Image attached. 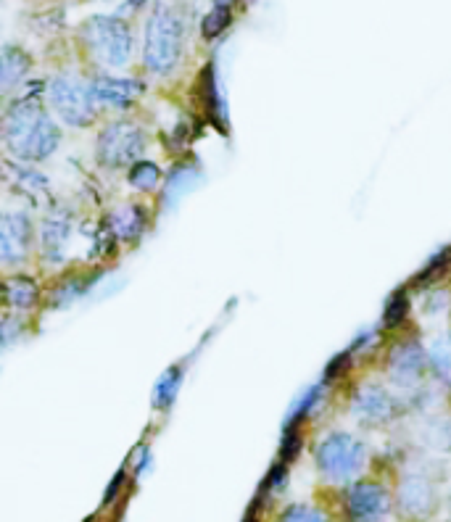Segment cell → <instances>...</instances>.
Segmentation results:
<instances>
[{
	"mask_svg": "<svg viewBox=\"0 0 451 522\" xmlns=\"http://www.w3.org/2000/svg\"><path fill=\"white\" fill-rule=\"evenodd\" d=\"M6 143L22 159H45L59 143V130L37 103H19L6 119Z\"/></svg>",
	"mask_w": 451,
	"mask_h": 522,
	"instance_id": "1",
	"label": "cell"
},
{
	"mask_svg": "<svg viewBox=\"0 0 451 522\" xmlns=\"http://www.w3.org/2000/svg\"><path fill=\"white\" fill-rule=\"evenodd\" d=\"M182 37H185V19L180 11L167 6L156 8L146 29V64L153 72L167 74L175 69L182 53Z\"/></svg>",
	"mask_w": 451,
	"mask_h": 522,
	"instance_id": "2",
	"label": "cell"
},
{
	"mask_svg": "<svg viewBox=\"0 0 451 522\" xmlns=\"http://www.w3.org/2000/svg\"><path fill=\"white\" fill-rule=\"evenodd\" d=\"M85 40L93 48V53L101 61L111 66H122L132 51L130 29L124 27L119 19H106V16H95L85 27Z\"/></svg>",
	"mask_w": 451,
	"mask_h": 522,
	"instance_id": "3",
	"label": "cell"
},
{
	"mask_svg": "<svg viewBox=\"0 0 451 522\" xmlns=\"http://www.w3.org/2000/svg\"><path fill=\"white\" fill-rule=\"evenodd\" d=\"M364 451L362 443H357L351 435L335 433L325 438L317 451V464L320 470L333 480H346L362 467Z\"/></svg>",
	"mask_w": 451,
	"mask_h": 522,
	"instance_id": "4",
	"label": "cell"
},
{
	"mask_svg": "<svg viewBox=\"0 0 451 522\" xmlns=\"http://www.w3.org/2000/svg\"><path fill=\"white\" fill-rule=\"evenodd\" d=\"M140 151H143V135H140L138 127L124 122L111 124L109 130H103L101 143H98L101 161L103 164H111V167L138 159Z\"/></svg>",
	"mask_w": 451,
	"mask_h": 522,
	"instance_id": "5",
	"label": "cell"
},
{
	"mask_svg": "<svg viewBox=\"0 0 451 522\" xmlns=\"http://www.w3.org/2000/svg\"><path fill=\"white\" fill-rule=\"evenodd\" d=\"M51 98L53 106L59 109V114L64 116L69 124H88L90 116H93V103H90V93L72 77H59V80L51 85Z\"/></svg>",
	"mask_w": 451,
	"mask_h": 522,
	"instance_id": "6",
	"label": "cell"
},
{
	"mask_svg": "<svg viewBox=\"0 0 451 522\" xmlns=\"http://www.w3.org/2000/svg\"><path fill=\"white\" fill-rule=\"evenodd\" d=\"M351 522H378L388 515V493L375 483H359L346 499Z\"/></svg>",
	"mask_w": 451,
	"mask_h": 522,
	"instance_id": "7",
	"label": "cell"
},
{
	"mask_svg": "<svg viewBox=\"0 0 451 522\" xmlns=\"http://www.w3.org/2000/svg\"><path fill=\"white\" fill-rule=\"evenodd\" d=\"M399 504L409 517H428L430 509L436 507V496H433L425 480L409 478L404 488H401Z\"/></svg>",
	"mask_w": 451,
	"mask_h": 522,
	"instance_id": "8",
	"label": "cell"
},
{
	"mask_svg": "<svg viewBox=\"0 0 451 522\" xmlns=\"http://www.w3.org/2000/svg\"><path fill=\"white\" fill-rule=\"evenodd\" d=\"M143 90V85L135 80H114V77H98L93 85V95L101 98V101L117 103V106H124L130 103L135 95Z\"/></svg>",
	"mask_w": 451,
	"mask_h": 522,
	"instance_id": "9",
	"label": "cell"
},
{
	"mask_svg": "<svg viewBox=\"0 0 451 522\" xmlns=\"http://www.w3.org/2000/svg\"><path fill=\"white\" fill-rule=\"evenodd\" d=\"M420 367H422V351L415 346H407V348H399L396 356H393V370L401 372V375H420Z\"/></svg>",
	"mask_w": 451,
	"mask_h": 522,
	"instance_id": "10",
	"label": "cell"
},
{
	"mask_svg": "<svg viewBox=\"0 0 451 522\" xmlns=\"http://www.w3.org/2000/svg\"><path fill=\"white\" fill-rule=\"evenodd\" d=\"M6 298L8 304L14 306H32L37 298V288L32 280H11L6 285Z\"/></svg>",
	"mask_w": 451,
	"mask_h": 522,
	"instance_id": "11",
	"label": "cell"
},
{
	"mask_svg": "<svg viewBox=\"0 0 451 522\" xmlns=\"http://www.w3.org/2000/svg\"><path fill=\"white\" fill-rule=\"evenodd\" d=\"M388 409H391V401H388L386 393L380 391H367L362 396V401H357V412L370 414V417H386Z\"/></svg>",
	"mask_w": 451,
	"mask_h": 522,
	"instance_id": "12",
	"label": "cell"
},
{
	"mask_svg": "<svg viewBox=\"0 0 451 522\" xmlns=\"http://www.w3.org/2000/svg\"><path fill=\"white\" fill-rule=\"evenodd\" d=\"M230 24V6L227 3H217L211 8V14L204 19V35L206 37H217L222 29H227Z\"/></svg>",
	"mask_w": 451,
	"mask_h": 522,
	"instance_id": "13",
	"label": "cell"
},
{
	"mask_svg": "<svg viewBox=\"0 0 451 522\" xmlns=\"http://www.w3.org/2000/svg\"><path fill=\"white\" fill-rule=\"evenodd\" d=\"M130 182L140 190H151L153 185L159 182V169H156V164L140 161V164H135V167H132Z\"/></svg>",
	"mask_w": 451,
	"mask_h": 522,
	"instance_id": "14",
	"label": "cell"
},
{
	"mask_svg": "<svg viewBox=\"0 0 451 522\" xmlns=\"http://www.w3.org/2000/svg\"><path fill=\"white\" fill-rule=\"evenodd\" d=\"M180 380H182L180 370H169L167 375L161 377L159 391H156V404H159V406L172 404V401H175V396H177V388H180Z\"/></svg>",
	"mask_w": 451,
	"mask_h": 522,
	"instance_id": "15",
	"label": "cell"
},
{
	"mask_svg": "<svg viewBox=\"0 0 451 522\" xmlns=\"http://www.w3.org/2000/svg\"><path fill=\"white\" fill-rule=\"evenodd\" d=\"M407 312H409V301L404 293H396V296L388 301L386 306V314H383V319H386L388 327H399L404 319H407Z\"/></svg>",
	"mask_w": 451,
	"mask_h": 522,
	"instance_id": "16",
	"label": "cell"
},
{
	"mask_svg": "<svg viewBox=\"0 0 451 522\" xmlns=\"http://www.w3.org/2000/svg\"><path fill=\"white\" fill-rule=\"evenodd\" d=\"M283 522H328L325 517L312 507H291L288 512L283 515Z\"/></svg>",
	"mask_w": 451,
	"mask_h": 522,
	"instance_id": "17",
	"label": "cell"
},
{
	"mask_svg": "<svg viewBox=\"0 0 451 522\" xmlns=\"http://www.w3.org/2000/svg\"><path fill=\"white\" fill-rule=\"evenodd\" d=\"M449 261H451V248H446L444 254H441V256H436V259H433V264H430V267L425 269V272H422L420 277H417V285L428 283L430 277H436L438 272H441V269H446V267H449Z\"/></svg>",
	"mask_w": 451,
	"mask_h": 522,
	"instance_id": "18",
	"label": "cell"
},
{
	"mask_svg": "<svg viewBox=\"0 0 451 522\" xmlns=\"http://www.w3.org/2000/svg\"><path fill=\"white\" fill-rule=\"evenodd\" d=\"M320 396H322V388H312V391L306 393L304 399H301V404L296 406V412H293L291 428H293V422H296V425H299V422H301V417H304V414L309 412V409H312L314 404H317V399H320Z\"/></svg>",
	"mask_w": 451,
	"mask_h": 522,
	"instance_id": "19",
	"label": "cell"
},
{
	"mask_svg": "<svg viewBox=\"0 0 451 522\" xmlns=\"http://www.w3.org/2000/svg\"><path fill=\"white\" fill-rule=\"evenodd\" d=\"M299 449H301L299 433H296V430H288V433H285L283 446H280V454H283V459H293L296 454H299Z\"/></svg>",
	"mask_w": 451,
	"mask_h": 522,
	"instance_id": "20",
	"label": "cell"
},
{
	"mask_svg": "<svg viewBox=\"0 0 451 522\" xmlns=\"http://www.w3.org/2000/svg\"><path fill=\"white\" fill-rule=\"evenodd\" d=\"M122 478H124V475H117V480H114V483H111L109 493H106V501H111V499H114V496H117V488L122 486Z\"/></svg>",
	"mask_w": 451,
	"mask_h": 522,
	"instance_id": "21",
	"label": "cell"
},
{
	"mask_svg": "<svg viewBox=\"0 0 451 522\" xmlns=\"http://www.w3.org/2000/svg\"><path fill=\"white\" fill-rule=\"evenodd\" d=\"M246 522H259V520H256V517H248V520Z\"/></svg>",
	"mask_w": 451,
	"mask_h": 522,
	"instance_id": "22",
	"label": "cell"
}]
</instances>
